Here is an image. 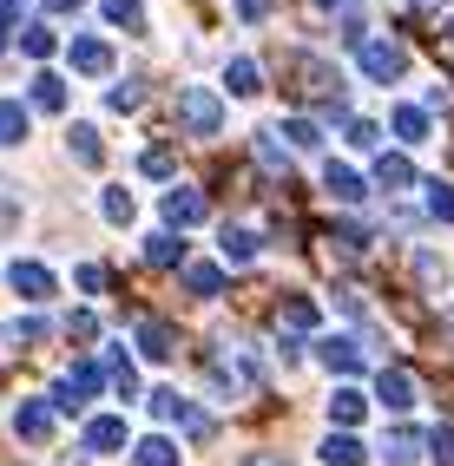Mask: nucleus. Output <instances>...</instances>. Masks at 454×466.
<instances>
[{
  "instance_id": "obj_22",
  "label": "nucleus",
  "mask_w": 454,
  "mask_h": 466,
  "mask_svg": "<svg viewBox=\"0 0 454 466\" xmlns=\"http://www.w3.org/2000/svg\"><path fill=\"white\" fill-rule=\"evenodd\" d=\"M388 126H396V138L421 145V138H428V112H421V106H396V118H388Z\"/></svg>"
},
{
  "instance_id": "obj_7",
  "label": "nucleus",
  "mask_w": 454,
  "mask_h": 466,
  "mask_svg": "<svg viewBox=\"0 0 454 466\" xmlns=\"http://www.w3.org/2000/svg\"><path fill=\"white\" fill-rule=\"evenodd\" d=\"M323 184H329V198H336V204H362V198H369V177H362L356 165H336V158L323 165Z\"/></svg>"
},
{
  "instance_id": "obj_31",
  "label": "nucleus",
  "mask_w": 454,
  "mask_h": 466,
  "mask_svg": "<svg viewBox=\"0 0 454 466\" xmlns=\"http://www.w3.org/2000/svg\"><path fill=\"white\" fill-rule=\"evenodd\" d=\"M139 171H145V177H171V171H178V158H171L165 145H145V151H139Z\"/></svg>"
},
{
  "instance_id": "obj_12",
  "label": "nucleus",
  "mask_w": 454,
  "mask_h": 466,
  "mask_svg": "<svg viewBox=\"0 0 454 466\" xmlns=\"http://www.w3.org/2000/svg\"><path fill=\"white\" fill-rule=\"evenodd\" d=\"M119 447H126V420H112V414L86 420V453H119Z\"/></svg>"
},
{
  "instance_id": "obj_21",
  "label": "nucleus",
  "mask_w": 454,
  "mask_h": 466,
  "mask_svg": "<svg viewBox=\"0 0 454 466\" xmlns=\"http://www.w3.org/2000/svg\"><path fill=\"white\" fill-rule=\"evenodd\" d=\"M99 217H106V224H132V191H126V184H106V191H99Z\"/></svg>"
},
{
  "instance_id": "obj_19",
  "label": "nucleus",
  "mask_w": 454,
  "mask_h": 466,
  "mask_svg": "<svg viewBox=\"0 0 454 466\" xmlns=\"http://www.w3.org/2000/svg\"><path fill=\"white\" fill-rule=\"evenodd\" d=\"M408 177H415V165L402 158V151H382V158H376V184H382V191H402Z\"/></svg>"
},
{
  "instance_id": "obj_49",
  "label": "nucleus",
  "mask_w": 454,
  "mask_h": 466,
  "mask_svg": "<svg viewBox=\"0 0 454 466\" xmlns=\"http://www.w3.org/2000/svg\"><path fill=\"white\" fill-rule=\"evenodd\" d=\"M448 40H454V20H448Z\"/></svg>"
},
{
  "instance_id": "obj_45",
  "label": "nucleus",
  "mask_w": 454,
  "mask_h": 466,
  "mask_svg": "<svg viewBox=\"0 0 454 466\" xmlns=\"http://www.w3.org/2000/svg\"><path fill=\"white\" fill-rule=\"evenodd\" d=\"M79 7V0H46V14H73Z\"/></svg>"
},
{
  "instance_id": "obj_42",
  "label": "nucleus",
  "mask_w": 454,
  "mask_h": 466,
  "mask_svg": "<svg viewBox=\"0 0 454 466\" xmlns=\"http://www.w3.org/2000/svg\"><path fill=\"white\" fill-rule=\"evenodd\" d=\"M93 329H99L93 309H73V316H67V335H93Z\"/></svg>"
},
{
  "instance_id": "obj_8",
  "label": "nucleus",
  "mask_w": 454,
  "mask_h": 466,
  "mask_svg": "<svg viewBox=\"0 0 454 466\" xmlns=\"http://www.w3.org/2000/svg\"><path fill=\"white\" fill-rule=\"evenodd\" d=\"M14 427H20V441H26V447H40V441H53V408H46V400H20Z\"/></svg>"
},
{
  "instance_id": "obj_3",
  "label": "nucleus",
  "mask_w": 454,
  "mask_h": 466,
  "mask_svg": "<svg viewBox=\"0 0 454 466\" xmlns=\"http://www.w3.org/2000/svg\"><path fill=\"white\" fill-rule=\"evenodd\" d=\"M376 400H382L388 414H408L415 400H421V388H415L408 368H382V375H376Z\"/></svg>"
},
{
  "instance_id": "obj_10",
  "label": "nucleus",
  "mask_w": 454,
  "mask_h": 466,
  "mask_svg": "<svg viewBox=\"0 0 454 466\" xmlns=\"http://www.w3.org/2000/svg\"><path fill=\"white\" fill-rule=\"evenodd\" d=\"M277 322H284L290 341H296L303 329H316V322H323V309H316V296H284V302H277Z\"/></svg>"
},
{
  "instance_id": "obj_40",
  "label": "nucleus",
  "mask_w": 454,
  "mask_h": 466,
  "mask_svg": "<svg viewBox=\"0 0 454 466\" xmlns=\"http://www.w3.org/2000/svg\"><path fill=\"white\" fill-rule=\"evenodd\" d=\"M73 283H79L86 296H99V289H106V263H79V269H73Z\"/></svg>"
},
{
  "instance_id": "obj_26",
  "label": "nucleus",
  "mask_w": 454,
  "mask_h": 466,
  "mask_svg": "<svg viewBox=\"0 0 454 466\" xmlns=\"http://www.w3.org/2000/svg\"><path fill=\"white\" fill-rule=\"evenodd\" d=\"M132 460H139V466H178V447L159 441V433H145V441L132 447Z\"/></svg>"
},
{
  "instance_id": "obj_35",
  "label": "nucleus",
  "mask_w": 454,
  "mask_h": 466,
  "mask_svg": "<svg viewBox=\"0 0 454 466\" xmlns=\"http://www.w3.org/2000/svg\"><path fill=\"white\" fill-rule=\"evenodd\" d=\"M356 151H376L382 145V126H376V118H349V132H343Z\"/></svg>"
},
{
  "instance_id": "obj_9",
  "label": "nucleus",
  "mask_w": 454,
  "mask_h": 466,
  "mask_svg": "<svg viewBox=\"0 0 454 466\" xmlns=\"http://www.w3.org/2000/svg\"><path fill=\"white\" fill-rule=\"evenodd\" d=\"M224 92H237V99H257V92H263V66H257L251 53H237L231 66H224Z\"/></svg>"
},
{
  "instance_id": "obj_34",
  "label": "nucleus",
  "mask_w": 454,
  "mask_h": 466,
  "mask_svg": "<svg viewBox=\"0 0 454 466\" xmlns=\"http://www.w3.org/2000/svg\"><path fill=\"white\" fill-rule=\"evenodd\" d=\"M284 138H290L296 151H316V145H323V132H316V118H290V126H284Z\"/></svg>"
},
{
  "instance_id": "obj_11",
  "label": "nucleus",
  "mask_w": 454,
  "mask_h": 466,
  "mask_svg": "<svg viewBox=\"0 0 454 466\" xmlns=\"http://www.w3.org/2000/svg\"><path fill=\"white\" fill-rule=\"evenodd\" d=\"M139 355L145 361H171L178 355V329L171 322H139Z\"/></svg>"
},
{
  "instance_id": "obj_27",
  "label": "nucleus",
  "mask_w": 454,
  "mask_h": 466,
  "mask_svg": "<svg viewBox=\"0 0 454 466\" xmlns=\"http://www.w3.org/2000/svg\"><path fill=\"white\" fill-rule=\"evenodd\" d=\"M145 408L159 414V420H185V408H191V400L178 394V388H151V400H145Z\"/></svg>"
},
{
  "instance_id": "obj_23",
  "label": "nucleus",
  "mask_w": 454,
  "mask_h": 466,
  "mask_svg": "<svg viewBox=\"0 0 454 466\" xmlns=\"http://www.w3.org/2000/svg\"><path fill=\"white\" fill-rule=\"evenodd\" d=\"M224 257H231V263H257V237H251V224H224Z\"/></svg>"
},
{
  "instance_id": "obj_46",
  "label": "nucleus",
  "mask_w": 454,
  "mask_h": 466,
  "mask_svg": "<svg viewBox=\"0 0 454 466\" xmlns=\"http://www.w3.org/2000/svg\"><path fill=\"white\" fill-rule=\"evenodd\" d=\"M0 46H7V14H0Z\"/></svg>"
},
{
  "instance_id": "obj_20",
  "label": "nucleus",
  "mask_w": 454,
  "mask_h": 466,
  "mask_svg": "<svg viewBox=\"0 0 454 466\" xmlns=\"http://www.w3.org/2000/svg\"><path fill=\"white\" fill-rule=\"evenodd\" d=\"M421 447H428V441H421V433H408V427H396V433L382 441V453L396 460V466H415V460H421Z\"/></svg>"
},
{
  "instance_id": "obj_41",
  "label": "nucleus",
  "mask_w": 454,
  "mask_h": 466,
  "mask_svg": "<svg viewBox=\"0 0 454 466\" xmlns=\"http://www.w3.org/2000/svg\"><path fill=\"white\" fill-rule=\"evenodd\" d=\"M428 453H435L441 466H454V427H435V433H428Z\"/></svg>"
},
{
  "instance_id": "obj_37",
  "label": "nucleus",
  "mask_w": 454,
  "mask_h": 466,
  "mask_svg": "<svg viewBox=\"0 0 454 466\" xmlns=\"http://www.w3.org/2000/svg\"><path fill=\"white\" fill-rule=\"evenodd\" d=\"M251 158H257L263 171H284V151H277V138H270V132H257V145H251Z\"/></svg>"
},
{
  "instance_id": "obj_33",
  "label": "nucleus",
  "mask_w": 454,
  "mask_h": 466,
  "mask_svg": "<svg viewBox=\"0 0 454 466\" xmlns=\"http://www.w3.org/2000/svg\"><path fill=\"white\" fill-rule=\"evenodd\" d=\"M421 191H428V217H441V224H454V184H421Z\"/></svg>"
},
{
  "instance_id": "obj_32",
  "label": "nucleus",
  "mask_w": 454,
  "mask_h": 466,
  "mask_svg": "<svg viewBox=\"0 0 454 466\" xmlns=\"http://www.w3.org/2000/svg\"><path fill=\"white\" fill-rule=\"evenodd\" d=\"M99 14H106L112 26H145V7H139V0H99Z\"/></svg>"
},
{
  "instance_id": "obj_13",
  "label": "nucleus",
  "mask_w": 454,
  "mask_h": 466,
  "mask_svg": "<svg viewBox=\"0 0 454 466\" xmlns=\"http://www.w3.org/2000/svg\"><path fill=\"white\" fill-rule=\"evenodd\" d=\"M26 106H34V112H67V79L40 73L34 86H26Z\"/></svg>"
},
{
  "instance_id": "obj_28",
  "label": "nucleus",
  "mask_w": 454,
  "mask_h": 466,
  "mask_svg": "<svg viewBox=\"0 0 454 466\" xmlns=\"http://www.w3.org/2000/svg\"><path fill=\"white\" fill-rule=\"evenodd\" d=\"M46 400H53V414H86V388L79 381H53Z\"/></svg>"
},
{
  "instance_id": "obj_44",
  "label": "nucleus",
  "mask_w": 454,
  "mask_h": 466,
  "mask_svg": "<svg viewBox=\"0 0 454 466\" xmlns=\"http://www.w3.org/2000/svg\"><path fill=\"white\" fill-rule=\"evenodd\" d=\"M244 466H296V460H290V453H251Z\"/></svg>"
},
{
  "instance_id": "obj_36",
  "label": "nucleus",
  "mask_w": 454,
  "mask_h": 466,
  "mask_svg": "<svg viewBox=\"0 0 454 466\" xmlns=\"http://www.w3.org/2000/svg\"><path fill=\"white\" fill-rule=\"evenodd\" d=\"M408 263H415V276H421V283H428V289H441V283H448V263H441V257H428V250H415Z\"/></svg>"
},
{
  "instance_id": "obj_30",
  "label": "nucleus",
  "mask_w": 454,
  "mask_h": 466,
  "mask_svg": "<svg viewBox=\"0 0 454 466\" xmlns=\"http://www.w3.org/2000/svg\"><path fill=\"white\" fill-rule=\"evenodd\" d=\"M106 106H112V112H139V106H145V86H139V79H119V86L106 92Z\"/></svg>"
},
{
  "instance_id": "obj_17",
  "label": "nucleus",
  "mask_w": 454,
  "mask_h": 466,
  "mask_svg": "<svg viewBox=\"0 0 454 466\" xmlns=\"http://www.w3.org/2000/svg\"><path fill=\"white\" fill-rule=\"evenodd\" d=\"M362 414H369V400H362V388H336V394H329V420H336V427H356Z\"/></svg>"
},
{
  "instance_id": "obj_18",
  "label": "nucleus",
  "mask_w": 454,
  "mask_h": 466,
  "mask_svg": "<svg viewBox=\"0 0 454 466\" xmlns=\"http://www.w3.org/2000/svg\"><path fill=\"white\" fill-rule=\"evenodd\" d=\"M67 151H73L79 165H99V158H106V138H99V126H73V132H67Z\"/></svg>"
},
{
  "instance_id": "obj_6",
  "label": "nucleus",
  "mask_w": 454,
  "mask_h": 466,
  "mask_svg": "<svg viewBox=\"0 0 454 466\" xmlns=\"http://www.w3.org/2000/svg\"><path fill=\"white\" fill-rule=\"evenodd\" d=\"M316 361L329 368V375H362V349H356L349 335H323L316 341Z\"/></svg>"
},
{
  "instance_id": "obj_47",
  "label": "nucleus",
  "mask_w": 454,
  "mask_h": 466,
  "mask_svg": "<svg viewBox=\"0 0 454 466\" xmlns=\"http://www.w3.org/2000/svg\"><path fill=\"white\" fill-rule=\"evenodd\" d=\"M14 7H20V0H0V14H14Z\"/></svg>"
},
{
  "instance_id": "obj_48",
  "label": "nucleus",
  "mask_w": 454,
  "mask_h": 466,
  "mask_svg": "<svg viewBox=\"0 0 454 466\" xmlns=\"http://www.w3.org/2000/svg\"><path fill=\"white\" fill-rule=\"evenodd\" d=\"M415 7H441V0H415Z\"/></svg>"
},
{
  "instance_id": "obj_4",
  "label": "nucleus",
  "mask_w": 454,
  "mask_h": 466,
  "mask_svg": "<svg viewBox=\"0 0 454 466\" xmlns=\"http://www.w3.org/2000/svg\"><path fill=\"white\" fill-rule=\"evenodd\" d=\"M7 289H20L26 302H46V296H59V276L46 263H14L7 269Z\"/></svg>"
},
{
  "instance_id": "obj_1",
  "label": "nucleus",
  "mask_w": 454,
  "mask_h": 466,
  "mask_svg": "<svg viewBox=\"0 0 454 466\" xmlns=\"http://www.w3.org/2000/svg\"><path fill=\"white\" fill-rule=\"evenodd\" d=\"M178 118H185L191 138H218L224 132V99L211 86H185V92H178Z\"/></svg>"
},
{
  "instance_id": "obj_15",
  "label": "nucleus",
  "mask_w": 454,
  "mask_h": 466,
  "mask_svg": "<svg viewBox=\"0 0 454 466\" xmlns=\"http://www.w3.org/2000/svg\"><path fill=\"white\" fill-rule=\"evenodd\" d=\"M73 66H79V73H112V46L93 40V34H79V40H73Z\"/></svg>"
},
{
  "instance_id": "obj_2",
  "label": "nucleus",
  "mask_w": 454,
  "mask_h": 466,
  "mask_svg": "<svg viewBox=\"0 0 454 466\" xmlns=\"http://www.w3.org/2000/svg\"><path fill=\"white\" fill-rule=\"evenodd\" d=\"M356 53V66H362V79H376V86H396L402 73H408V53L396 46V40H362V46H349Z\"/></svg>"
},
{
  "instance_id": "obj_38",
  "label": "nucleus",
  "mask_w": 454,
  "mask_h": 466,
  "mask_svg": "<svg viewBox=\"0 0 454 466\" xmlns=\"http://www.w3.org/2000/svg\"><path fill=\"white\" fill-rule=\"evenodd\" d=\"M20 53H26V59H46V53H53V34H46V26H26V34H20Z\"/></svg>"
},
{
  "instance_id": "obj_29",
  "label": "nucleus",
  "mask_w": 454,
  "mask_h": 466,
  "mask_svg": "<svg viewBox=\"0 0 454 466\" xmlns=\"http://www.w3.org/2000/svg\"><path fill=\"white\" fill-rule=\"evenodd\" d=\"M0 341H14V349H26V341H46V322H40V316H20V322L0 329Z\"/></svg>"
},
{
  "instance_id": "obj_14",
  "label": "nucleus",
  "mask_w": 454,
  "mask_h": 466,
  "mask_svg": "<svg viewBox=\"0 0 454 466\" xmlns=\"http://www.w3.org/2000/svg\"><path fill=\"white\" fill-rule=\"evenodd\" d=\"M145 263H151V269H178V263H185V243H178V230L145 237Z\"/></svg>"
},
{
  "instance_id": "obj_43",
  "label": "nucleus",
  "mask_w": 454,
  "mask_h": 466,
  "mask_svg": "<svg viewBox=\"0 0 454 466\" xmlns=\"http://www.w3.org/2000/svg\"><path fill=\"white\" fill-rule=\"evenodd\" d=\"M231 7H237V20H263V14H270V0H231Z\"/></svg>"
},
{
  "instance_id": "obj_25",
  "label": "nucleus",
  "mask_w": 454,
  "mask_h": 466,
  "mask_svg": "<svg viewBox=\"0 0 454 466\" xmlns=\"http://www.w3.org/2000/svg\"><path fill=\"white\" fill-rule=\"evenodd\" d=\"M0 145H26V106L0 99Z\"/></svg>"
},
{
  "instance_id": "obj_24",
  "label": "nucleus",
  "mask_w": 454,
  "mask_h": 466,
  "mask_svg": "<svg viewBox=\"0 0 454 466\" xmlns=\"http://www.w3.org/2000/svg\"><path fill=\"white\" fill-rule=\"evenodd\" d=\"M185 289L191 296H218L224 289V269L218 263H185Z\"/></svg>"
},
{
  "instance_id": "obj_5",
  "label": "nucleus",
  "mask_w": 454,
  "mask_h": 466,
  "mask_svg": "<svg viewBox=\"0 0 454 466\" xmlns=\"http://www.w3.org/2000/svg\"><path fill=\"white\" fill-rule=\"evenodd\" d=\"M204 191H191V184H171V191H165V224L171 230H185V224H204Z\"/></svg>"
},
{
  "instance_id": "obj_16",
  "label": "nucleus",
  "mask_w": 454,
  "mask_h": 466,
  "mask_svg": "<svg viewBox=\"0 0 454 466\" xmlns=\"http://www.w3.org/2000/svg\"><path fill=\"white\" fill-rule=\"evenodd\" d=\"M316 453H323V466H362V460H369V453H362V441H356V433H329V441H323Z\"/></svg>"
},
{
  "instance_id": "obj_39",
  "label": "nucleus",
  "mask_w": 454,
  "mask_h": 466,
  "mask_svg": "<svg viewBox=\"0 0 454 466\" xmlns=\"http://www.w3.org/2000/svg\"><path fill=\"white\" fill-rule=\"evenodd\" d=\"M185 433L191 441H218V420H211L204 408H185Z\"/></svg>"
}]
</instances>
